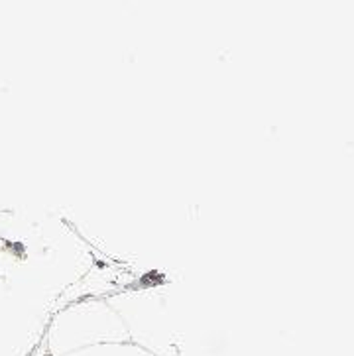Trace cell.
<instances>
[{
    "label": "cell",
    "mask_w": 354,
    "mask_h": 356,
    "mask_svg": "<svg viewBox=\"0 0 354 356\" xmlns=\"http://www.w3.org/2000/svg\"><path fill=\"white\" fill-rule=\"evenodd\" d=\"M67 356H154L148 350L138 348V346L126 345H106V346H91L79 353H71Z\"/></svg>",
    "instance_id": "6da1fadb"
}]
</instances>
